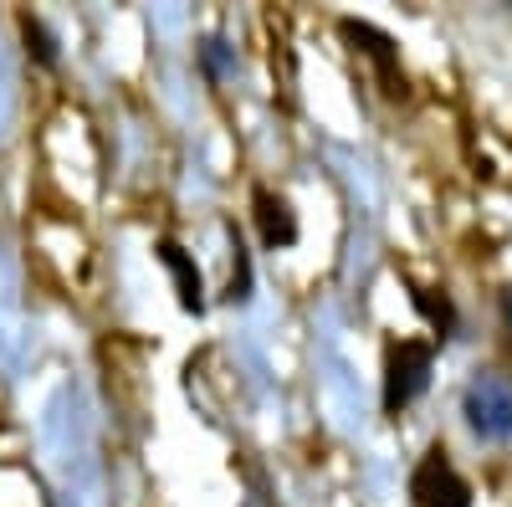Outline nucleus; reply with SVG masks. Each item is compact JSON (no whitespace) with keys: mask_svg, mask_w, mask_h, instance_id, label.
<instances>
[{"mask_svg":"<svg viewBox=\"0 0 512 507\" xmlns=\"http://www.w3.org/2000/svg\"><path fill=\"white\" fill-rule=\"evenodd\" d=\"M431 344H420V338H400L384 359V410L400 415L405 405H415L431 385Z\"/></svg>","mask_w":512,"mask_h":507,"instance_id":"1","label":"nucleus"},{"mask_svg":"<svg viewBox=\"0 0 512 507\" xmlns=\"http://www.w3.org/2000/svg\"><path fill=\"white\" fill-rule=\"evenodd\" d=\"M466 420L482 441H507L512 436V385L502 374L482 369L472 385H466Z\"/></svg>","mask_w":512,"mask_h":507,"instance_id":"2","label":"nucleus"},{"mask_svg":"<svg viewBox=\"0 0 512 507\" xmlns=\"http://www.w3.org/2000/svg\"><path fill=\"white\" fill-rule=\"evenodd\" d=\"M410 497H415V507H472V487H466V477L446 461L441 446L415 467V477H410Z\"/></svg>","mask_w":512,"mask_h":507,"instance_id":"3","label":"nucleus"},{"mask_svg":"<svg viewBox=\"0 0 512 507\" xmlns=\"http://www.w3.org/2000/svg\"><path fill=\"white\" fill-rule=\"evenodd\" d=\"M256 226H262V241L277 251V246H292L297 241V221H292V210L282 195L272 190H256Z\"/></svg>","mask_w":512,"mask_h":507,"instance_id":"4","label":"nucleus"},{"mask_svg":"<svg viewBox=\"0 0 512 507\" xmlns=\"http://www.w3.org/2000/svg\"><path fill=\"white\" fill-rule=\"evenodd\" d=\"M159 262L175 272L180 308H185V313H200V308H205V298H200V272H195V262L185 257V246H180V241H159Z\"/></svg>","mask_w":512,"mask_h":507,"instance_id":"5","label":"nucleus"},{"mask_svg":"<svg viewBox=\"0 0 512 507\" xmlns=\"http://www.w3.org/2000/svg\"><path fill=\"white\" fill-rule=\"evenodd\" d=\"M344 36L354 41V47H359V41H364V52L384 67V82H390V88H384V93H400V72H395V52H390V36H379L374 26H364V21H344Z\"/></svg>","mask_w":512,"mask_h":507,"instance_id":"6","label":"nucleus"},{"mask_svg":"<svg viewBox=\"0 0 512 507\" xmlns=\"http://www.w3.org/2000/svg\"><path fill=\"white\" fill-rule=\"evenodd\" d=\"M415 308H420L425 318H431V323L441 328V338L451 333V323H456V313H451V303H446V298H436V292H425V287H420V292H415Z\"/></svg>","mask_w":512,"mask_h":507,"instance_id":"7","label":"nucleus"},{"mask_svg":"<svg viewBox=\"0 0 512 507\" xmlns=\"http://www.w3.org/2000/svg\"><path fill=\"white\" fill-rule=\"evenodd\" d=\"M21 26H26V41H31V52H36V62H47V67H52V62H57V47H52V36H47V26H41V21H31V16H26Z\"/></svg>","mask_w":512,"mask_h":507,"instance_id":"8","label":"nucleus"},{"mask_svg":"<svg viewBox=\"0 0 512 507\" xmlns=\"http://www.w3.org/2000/svg\"><path fill=\"white\" fill-rule=\"evenodd\" d=\"M507 318H512V298H507Z\"/></svg>","mask_w":512,"mask_h":507,"instance_id":"9","label":"nucleus"}]
</instances>
